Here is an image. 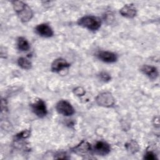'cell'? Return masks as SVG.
Returning <instances> with one entry per match:
<instances>
[{
  "mask_svg": "<svg viewBox=\"0 0 160 160\" xmlns=\"http://www.w3.org/2000/svg\"><path fill=\"white\" fill-rule=\"evenodd\" d=\"M78 24L90 31H96L101 27V21L100 18L94 16H84L78 19Z\"/></svg>",
  "mask_w": 160,
  "mask_h": 160,
  "instance_id": "7a4b0ae2",
  "label": "cell"
},
{
  "mask_svg": "<svg viewBox=\"0 0 160 160\" xmlns=\"http://www.w3.org/2000/svg\"><path fill=\"white\" fill-rule=\"evenodd\" d=\"M12 4L15 12L22 22H27L32 19L33 12L27 4L21 1H13Z\"/></svg>",
  "mask_w": 160,
  "mask_h": 160,
  "instance_id": "6da1fadb",
  "label": "cell"
},
{
  "mask_svg": "<svg viewBox=\"0 0 160 160\" xmlns=\"http://www.w3.org/2000/svg\"><path fill=\"white\" fill-rule=\"evenodd\" d=\"M32 112L39 118H42L46 116L48 110L45 102L42 99H38L31 104Z\"/></svg>",
  "mask_w": 160,
  "mask_h": 160,
  "instance_id": "5b68a950",
  "label": "cell"
},
{
  "mask_svg": "<svg viewBox=\"0 0 160 160\" xmlns=\"http://www.w3.org/2000/svg\"><path fill=\"white\" fill-rule=\"evenodd\" d=\"M35 31L38 35L44 38H51L54 34L52 28L48 24L44 23L38 24L36 27Z\"/></svg>",
  "mask_w": 160,
  "mask_h": 160,
  "instance_id": "9c48e42d",
  "label": "cell"
},
{
  "mask_svg": "<svg viewBox=\"0 0 160 160\" xmlns=\"http://www.w3.org/2000/svg\"><path fill=\"white\" fill-rule=\"evenodd\" d=\"M125 146H126L127 150L131 153H135L139 149L138 144L135 141H133V140H132L130 142H129L128 143H127Z\"/></svg>",
  "mask_w": 160,
  "mask_h": 160,
  "instance_id": "9a60e30c",
  "label": "cell"
},
{
  "mask_svg": "<svg viewBox=\"0 0 160 160\" xmlns=\"http://www.w3.org/2000/svg\"><path fill=\"white\" fill-rule=\"evenodd\" d=\"M56 109L58 113L64 116H72L75 112L72 106L66 100L58 101L56 105Z\"/></svg>",
  "mask_w": 160,
  "mask_h": 160,
  "instance_id": "277c9868",
  "label": "cell"
},
{
  "mask_svg": "<svg viewBox=\"0 0 160 160\" xmlns=\"http://www.w3.org/2000/svg\"><path fill=\"white\" fill-rule=\"evenodd\" d=\"M71 150L76 154L79 156H85L91 152V146L88 142L82 141L79 144L72 148Z\"/></svg>",
  "mask_w": 160,
  "mask_h": 160,
  "instance_id": "8992f818",
  "label": "cell"
},
{
  "mask_svg": "<svg viewBox=\"0 0 160 160\" xmlns=\"http://www.w3.org/2000/svg\"><path fill=\"white\" fill-rule=\"evenodd\" d=\"M70 66V64L64 59L58 58L53 61L51 64V69L54 72H59L64 69Z\"/></svg>",
  "mask_w": 160,
  "mask_h": 160,
  "instance_id": "30bf717a",
  "label": "cell"
},
{
  "mask_svg": "<svg viewBox=\"0 0 160 160\" xmlns=\"http://www.w3.org/2000/svg\"><path fill=\"white\" fill-rule=\"evenodd\" d=\"M17 46L21 51H27L30 49V44L24 37H19L17 40Z\"/></svg>",
  "mask_w": 160,
  "mask_h": 160,
  "instance_id": "4fadbf2b",
  "label": "cell"
},
{
  "mask_svg": "<svg viewBox=\"0 0 160 160\" xmlns=\"http://www.w3.org/2000/svg\"><path fill=\"white\" fill-rule=\"evenodd\" d=\"M96 102L99 106L109 108L114 104L115 99L111 92H103L97 96Z\"/></svg>",
  "mask_w": 160,
  "mask_h": 160,
  "instance_id": "3957f363",
  "label": "cell"
},
{
  "mask_svg": "<svg viewBox=\"0 0 160 160\" xmlns=\"http://www.w3.org/2000/svg\"><path fill=\"white\" fill-rule=\"evenodd\" d=\"M73 92L75 95L78 96H82L85 94V90L82 87L78 86L73 89Z\"/></svg>",
  "mask_w": 160,
  "mask_h": 160,
  "instance_id": "ac0fdd59",
  "label": "cell"
},
{
  "mask_svg": "<svg viewBox=\"0 0 160 160\" xmlns=\"http://www.w3.org/2000/svg\"><path fill=\"white\" fill-rule=\"evenodd\" d=\"M99 79H101V81H102L103 82H106L109 81L111 79L110 74L104 71L101 72L99 75Z\"/></svg>",
  "mask_w": 160,
  "mask_h": 160,
  "instance_id": "e0dca14e",
  "label": "cell"
},
{
  "mask_svg": "<svg viewBox=\"0 0 160 160\" xmlns=\"http://www.w3.org/2000/svg\"><path fill=\"white\" fill-rule=\"evenodd\" d=\"M97 57L100 61L106 63H113L118 60L116 54L108 51H99L97 54Z\"/></svg>",
  "mask_w": 160,
  "mask_h": 160,
  "instance_id": "52a82bcc",
  "label": "cell"
},
{
  "mask_svg": "<svg viewBox=\"0 0 160 160\" xmlns=\"http://www.w3.org/2000/svg\"><path fill=\"white\" fill-rule=\"evenodd\" d=\"M30 133H31V132L29 130H24V131L18 133L16 135V138L18 140L26 139L30 136Z\"/></svg>",
  "mask_w": 160,
  "mask_h": 160,
  "instance_id": "2e32d148",
  "label": "cell"
},
{
  "mask_svg": "<svg viewBox=\"0 0 160 160\" xmlns=\"http://www.w3.org/2000/svg\"><path fill=\"white\" fill-rule=\"evenodd\" d=\"M144 158L148 160H154L156 159V155L152 151H148L144 154Z\"/></svg>",
  "mask_w": 160,
  "mask_h": 160,
  "instance_id": "d6986e66",
  "label": "cell"
},
{
  "mask_svg": "<svg viewBox=\"0 0 160 160\" xmlns=\"http://www.w3.org/2000/svg\"><path fill=\"white\" fill-rule=\"evenodd\" d=\"M111 151L110 145L103 141H99L96 142L94 146V151L96 154L99 156H105Z\"/></svg>",
  "mask_w": 160,
  "mask_h": 160,
  "instance_id": "ba28073f",
  "label": "cell"
},
{
  "mask_svg": "<svg viewBox=\"0 0 160 160\" xmlns=\"http://www.w3.org/2000/svg\"><path fill=\"white\" fill-rule=\"evenodd\" d=\"M141 71L143 74L147 76L149 79L152 80L156 79L159 75L158 69L152 66L144 65L141 68Z\"/></svg>",
  "mask_w": 160,
  "mask_h": 160,
  "instance_id": "7c38bea8",
  "label": "cell"
},
{
  "mask_svg": "<svg viewBox=\"0 0 160 160\" xmlns=\"http://www.w3.org/2000/svg\"><path fill=\"white\" fill-rule=\"evenodd\" d=\"M18 65L23 69H30L32 68L31 62L26 58L21 57L18 59Z\"/></svg>",
  "mask_w": 160,
  "mask_h": 160,
  "instance_id": "5bb4252c",
  "label": "cell"
},
{
  "mask_svg": "<svg viewBox=\"0 0 160 160\" xmlns=\"http://www.w3.org/2000/svg\"><path fill=\"white\" fill-rule=\"evenodd\" d=\"M120 14L127 18H133L137 14L136 8L133 4H125L119 11Z\"/></svg>",
  "mask_w": 160,
  "mask_h": 160,
  "instance_id": "8fae6325",
  "label": "cell"
}]
</instances>
